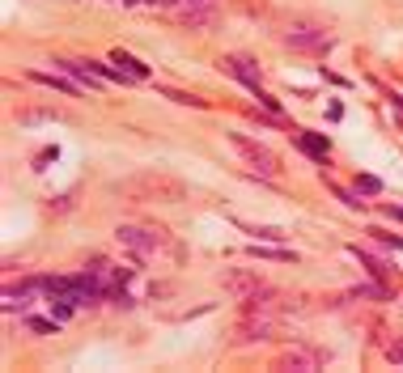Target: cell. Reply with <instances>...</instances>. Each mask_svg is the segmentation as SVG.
<instances>
[{"mask_svg": "<svg viewBox=\"0 0 403 373\" xmlns=\"http://www.w3.org/2000/svg\"><path fill=\"white\" fill-rule=\"evenodd\" d=\"M319 360H323V356H319L314 348L293 344V348H284V352H280V360H276V365H280V369H319Z\"/></svg>", "mask_w": 403, "mask_h": 373, "instance_id": "7", "label": "cell"}, {"mask_svg": "<svg viewBox=\"0 0 403 373\" xmlns=\"http://www.w3.org/2000/svg\"><path fill=\"white\" fill-rule=\"evenodd\" d=\"M162 5H166V9H178V5H183V0H162Z\"/></svg>", "mask_w": 403, "mask_h": 373, "instance_id": "18", "label": "cell"}, {"mask_svg": "<svg viewBox=\"0 0 403 373\" xmlns=\"http://www.w3.org/2000/svg\"><path fill=\"white\" fill-rule=\"evenodd\" d=\"M119 195H132V199H183L187 187L170 174H140V178H128L115 187Z\"/></svg>", "mask_w": 403, "mask_h": 373, "instance_id": "2", "label": "cell"}, {"mask_svg": "<svg viewBox=\"0 0 403 373\" xmlns=\"http://www.w3.org/2000/svg\"><path fill=\"white\" fill-rule=\"evenodd\" d=\"M56 323H60V318H56ZM56 323H52V318H30V331H38V335H52V331H56Z\"/></svg>", "mask_w": 403, "mask_h": 373, "instance_id": "14", "label": "cell"}, {"mask_svg": "<svg viewBox=\"0 0 403 373\" xmlns=\"http://www.w3.org/2000/svg\"><path fill=\"white\" fill-rule=\"evenodd\" d=\"M284 47L310 51V56H327V51L335 47V38H331L323 26H289V30H284Z\"/></svg>", "mask_w": 403, "mask_h": 373, "instance_id": "3", "label": "cell"}, {"mask_svg": "<svg viewBox=\"0 0 403 373\" xmlns=\"http://www.w3.org/2000/svg\"><path fill=\"white\" fill-rule=\"evenodd\" d=\"M297 149L306 157H314V162H327V153H331L327 136H319V132H297Z\"/></svg>", "mask_w": 403, "mask_h": 373, "instance_id": "8", "label": "cell"}, {"mask_svg": "<svg viewBox=\"0 0 403 373\" xmlns=\"http://www.w3.org/2000/svg\"><path fill=\"white\" fill-rule=\"evenodd\" d=\"M178 9H217V0H183Z\"/></svg>", "mask_w": 403, "mask_h": 373, "instance_id": "16", "label": "cell"}, {"mask_svg": "<svg viewBox=\"0 0 403 373\" xmlns=\"http://www.w3.org/2000/svg\"><path fill=\"white\" fill-rule=\"evenodd\" d=\"M352 297H374V301H390V289H374V284H361V289H352Z\"/></svg>", "mask_w": 403, "mask_h": 373, "instance_id": "12", "label": "cell"}, {"mask_svg": "<svg viewBox=\"0 0 403 373\" xmlns=\"http://www.w3.org/2000/svg\"><path fill=\"white\" fill-rule=\"evenodd\" d=\"M115 238H119V246H128L140 263H158V259L178 263V259H183V246H178L162 225H119Z\"/></svg>", "mask_w": 403, "mask_h": 373, "instance_id": "1", "label": "cell"}, {"mask_svg": "<svg viewBox=\"0 0 403 373\" xmlns=\"http://www.w3.org/2000/svg\"><path fill=\"white\" fill-rule=\"evenodd\" d=\"M386 356H390V360H403V344H390V348H386Z\"/></svg>", "mask_w": 403, "mask_h": 373, "instance_id": "17", "label": "cell"}, {"mask_svg": "<svg viewBox=\"0 0 403 373\" xmlns=\"http://www.w3.org/2000/svg\"><path fill=\"white\" fill-rule=\"evenodd\" d=\"M357 191H365V195H378V191H382V183H378L374 174H361V178H357Z\"/></svg>", "mask_w": 403, "mask_h": 373, "instance_id": "13", "label": "cell"}, {"mask_svg": "<svg viewBox=\"0 0 403 373\" xmlns=\"http://www.w3.org/2000/svg\"><path fill=\"white\" fill-rule=\"evenodd\" d=\"M123 5H144V0H123Z\"/></svg>", "mask_w": 403, "mask_h": 373, "instance_id": "19", "label": "cell"}, {"mask_svg": "<svg viewBox=\"0 0 403 373\" xmlns=\"http://www.w3.org/2000/svg\"><path fill=\"white\" fill-rule=\"evenodd\" d=\"M229 144L246 157V166H250V170H259L264 178H276V174H280V162H276V153H272V149H264V144H255V140H246V136H238V132L229 136Z\"/></svg>", "mask_w": 403, "mask_h": 373, "instance_id": "4", "label": "cell"}, {"mask_svg": "<svg viewBox=\"0 0 403 373\" xmlns=\"http://www.w3.org/2000/svg\"><path fill=\"white\" fill-rule=\"evenodd\" d=\"M115 64L128 73V81H132V85H136V81H149V68H144L136 56H128V51H115Z\"/></svg>", "mask_w": 403, "mask_h": 373, "instance_id": "9", "label": "cell"}, {"mask_svg": "<svg viewBox=\"0 0 403 373\" xmlns=\"http://www.w3.org/2000/svg\"><path fill=\"white\" fill-rule=\"evenodd\" d=\"M250 254H259V259H293L289 250H268V246H259V242L250 246Z\"/></svg>", "mask_w": 403, "mask_h": 373, "instance_id": "15", "label": "cell"}, {"mask_svg": "<svg viewBox=\"0 0 403 373\" xmlns=\"http://www.w3.org/2000/svg\"><path fill=\"white\" fill-rule=\"evenodd\" d=\"M246 234H255L259 242H280V238H284L276 225H246Z\"/></svg>", "mask_w": 403, "mask_h": 373, "instance_id": "10", "label": "cell"}, {"mask_svg": "<svg viewBox=\"0 0 403 373\" xmlns=\"http://www.w3.org/2000/svg\"><path fill=\"white\" fill-rule=\"evenodd\" d=\"M395 217H399V221H403V208H399V212H395Z\"/></svg>", "mask_w": 403, "mask_h": 373, "instance_id": "20", "label": "cell"}, {"mask_svg": "<svg viewBox=\"0 0 403 373\" xmlns=\"http://www.w3.org/2000/svg\"><path fill=\"white\" fill-rule=\"evenodd\" d=\"M34 81H43V85H56V89H64V93H77V85H73V81H64V77H52V73H34Z\"/></svg>", "mask_w": 403, "mask_h": 373, "instance_id": "11", "label": "cell"}, {"mask_svg": "<svg viewBox=\"0 0 403 373\" xmlns=\"http://www.w3.org/2000/svg\"><path fill=\"white\" fill-rule=\"evenodd\" d=\"M221 284L234 301H255V297H268L272 289L255 276V272H221Z\"/></svg>", "mask_w": 403, "mask_h": 373, "instance_id": "5", "label": "cell"}, {"mask_svg": "<svg viewBox=\"0 0 403 373\" xmlns=\"http://www.w3.org/2000/svg\"><path fill=\"white\" fill-rule=\"evenodd\" d=\"M221 73L238 77V81L250 85V89H259V64H255V60H246V56H221Z\"/></svg>", "mask_w": 403, "mask_h": 373, "instance_id": "6", "label": "cell"}]
</instances>
